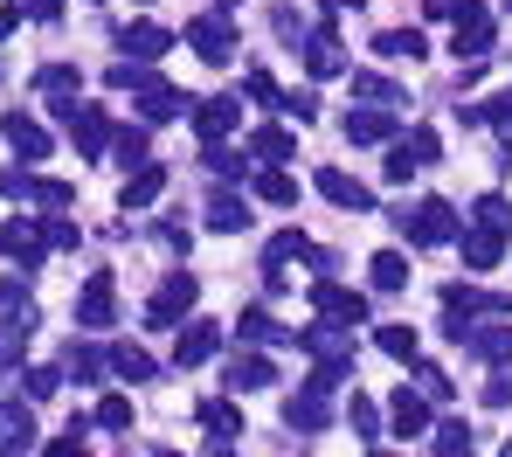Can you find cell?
Wrapping results in <instances>:
<instances>
[{"instance_id": "cell-2", "label": "cell", "mask_w": 512, "mask_h": 457, "mask_svg": "<svg viewBox=\"0 0 512 457\" xmlns=\"http://www.w3.org/2000/svg\"><path fill=\"white\" fill-rule=\"evenodd\" d=\"M457 63H478V56H492V7H478V0H464L457 7Z\"/></svg>"}, {"instance_id": "cell-38", "label": "cell", "mask_w": 512, "mask_h": 457, "mask_svg": "<svg viewBox=\"0 0 512 457\" xmlns=\"http://www.w3.org/2000/svg\"><path fill=\"white\" fill-rule=\"evenodd\" d=\"M28 14H42V21H56V0H21Z\"/></svg>"}, {"instance_id": "cell-32", "label": "cell", "mask_w": 512, "mask_h": 457, "mask_svg": "<svg viewBox=\"0 0 512 457\" xmlns=\"http://www.w3.org/2000/svg\"><path fill=\"white\" fill-rule=\"evenodd\" d=\"M416 167H423V160H416V153H409V146H395V153H388V181H409V174H416Z\"/></svg>"}, {"instance_id": "cell-3", "label": "cell", "mask_w": 512, "mask_h": 457, "mask_svg": "<svg viewBox=\"0 0 512 457\" xmlns=\"http://www.w3.org/2000/svg\"><path fill=\"white\" fill-rule=\"evenodd\" d=\"M312 305H319L333 326H360V319H367V298H360V291H346V284H333V277H319V284H312Z\"/></svg>"}, {"instance_id": "cell-30", "label": "cell", "mask_w": 512, "mask_h": 457, "mask_svg": "<svg viewBox=\"0 0 512 457\" xmlns=\"http://www.w3.org/2000/svg\"><path fill=\"white\" fill-rule=\"evenodd\" d=\"M277 111H284V118H298V125H312V118H319V97H312V91H291Z\"/></svg>"}, {"instance_id": "cell-39", "label": "cell", "mask_w": 512, "mask_h": 457, "mask_svg": "<svg viewBox=\"0 0 512 457\" xmlns=\"http://www.w3.org/2000/svg\"><path fill=\"white\" fill-rule=\"evenodd\" d=\"M49 457H84V444H56V451H49Z\"/></svg>"}, {"instance_id": "cell-36", "label": "cell", "mask_w": 512, "mask_h": 457, "mask_svg": "<svg viewBox=\"0 0 512 457\" xmlns=\"http://www.w3.org/2000/svg\"><path fill=\"white\" fill-rule=\"evenodd\" d=\"M104 423H111V430H125V423H132V402H118V395H111V402H104Z\"/></svg>"}, {"instance_id": "cell-27", "label": "cell", "mask_w": 512, "mask_h": 457, "mask_svg": "<svg viewBox=\"0 0 512 457\" xmlns=\"http://www.w3.org/2000/svg\"><path fill=\"white\" fill-rule=\"evenodd\" d=\"M381 354H395V361H416V326H381Z\"/></svg>"}, {"instance_id": "cell-22", "label": "cell", "mask_w": 512, "mask_h": 457, "mask_svg": "<svg viewBox=\"0 0 512 457\" xmlns=\"http://www.w3.org/2000/svg\"><path fill=\"white\" fill-rule=\"evenodd\" d=\"M160 181H167V174H160V167H139V174H132V181H125V208H146V201H153V194H160Z\"/></svg>"}, {"instance_id": "cell-4", "label": "cell", "mask_w": 512, "mask_h": 457, "mask_svg": "<svg viewBox=\"0 0 512 457\" xmlns=\"http://www.w3.org/2000/svg\"><path fill=\"white\" fill-rule=\"evenodd\" d=\"M187 35H194V49H201V63H229V56H236V35H229V21H222V14H208V21H194Z\"/></svg>"}, {"instance_id": "cell-17", "label": "cell", "mask_w": 512, "mask_h": 457, "mask_svg": "<svg viewBox=\"0 0 512 457\" xmlns=\"http://www.w3.org/2000/svg\"><path fill=\"white\" fill-rule=\"evenodd\" d=\"M35 444V423H28V409H0V451H28Z\"/></svg>"}, {"instance_id": "cell-37", "label": "cell", "mask_w": 512, "mask_h": 457, "mask_svg": "<svg viewBox=\"0 0 512 457\" xmlns=\"http://www.w3.org/2000/svg\"><path fill=\"white\" fill-rule=\"evenodd\" d=\"M485 395H492V402H512V367L499 374V381H492V388H485Z\"/></svg>"}, {"instance_id": "cell-18", "label": "cell", "mask_w": 512, "mask_h": 457, "mask_svg": "<svg viewBox=\"0 0 512 457\" xmlns=\"http://www.w3.org/2000/svg\"><path fill=\"white\" fill-rule=\"evenodd\" d=\"M208 222L229 236V229H250V201L243 194H215V208H208Z\"/></svg>"}, {"instance_id": "cell-12", "label": "cell", "mask_w": 512, "mask_h": 457, "mask_svg": "<svg viewBox=\"0 0 512 457\" xmlns=\"http://www.w3.org/2000/svg\"><path fill=\"white\" fill-rule=\"evenodd\" d=\"M305 63H312V77H340V70H346L340 35H333V28H319V35H312V49H305Z\"/></svg>"}, {"instance_id": "cell-1", "label": "cell", "mask_w": 512, "mask_h": 457, "mask_svg": "<svg viewBox=\"0 0 512 457\" xmlns=\"http://www.w3.org/2000/svg\"><path fill=\"white\" fill-rule=\"evenodd\" d=\"M395 229H402L409 243H450V236H464L450 201H416V208H395Z\"/></svg>"}, {"instance_id": "cell-35", "label": "cell", "mask_w": 512, "mask_h": 457, "mask_svg": "<svg viewBox=\"0 0 512 457\" xmlns=\"http://www.w3.org/2000/svg\"><path fill=\"white\" fill-rule=\"evenodd\" d=\"M423 395H436V402L450 395V374H443V367H423Z\"/></svg>"}, {"instance_id": "cell-9", "label": "cell", "mask_w": 512, "mask_h": 457, "mask_svg": "<svg viewBox=\"0 0 512 457\" xmlns=\"http://www.w3.org/2000/svg\"><path fill=\"white\" fill-rule=\"evenodd\" d=\"M374 49H381V56H388V63H423V56H429L423 28H388V35H381V42H374Z\"/></svg>"}, {"instance_id": "cell-33", "label": "cell", "mask_w": 512, "mask_h": 457, "mask_svg": "<svg viewBox=\"0 0 512 457\" xmlns=\"http://www.w3.org/2000/svg\"><path fill=\"white\" fill-rule=\"evenodd\" d=\"M402 146H409V153H416V160H423V167H429V160H436V132H409V139H402Z\"/></svg>"}, {"instance_id": "cell-34", "label": "cell", "mask_w": 512, "mask_h": 457, "mask_svg": "<svg viewBox=\"0 0 512 457\" xmlns=\"http://www.w3.org/2000/svg\"><path fill=\"white\" fill-rule=\"evenodd\" d=\"M346 416H353V430H367V437H374V423H381V416H374V402H360V395H353V409H346Z\"/></svg>"}, {"instance_id": "cell-28", "label": "cell", "mask_w": 512, "mask_h": 457, "mask_svg": "<svg viewBox=\"0 0 512 457\" xmlns=\"http://www.w3.org/2000/svg\"><path fill=\"white\" fill-rule=\"evenodd\" d=\"M256 194H263V201H277V208H291V201H298V181H291V174H263Z\"/></svg>"}, {"instance_id": "cell-15", "label": "cell", "mask_w": 512, "mask_h": 457, "mask_svg": "<svg viewBox=\"0 0 512 457\" xmlns=\"http://www.w3.org/2000/svg\"><path fill=\"white\" fill-rule=\"evenodd\" d=\"M229 388H236V395L270 388V361H263V354H236V361H229Z\"/></svg>"}, {"instance_id": "cell-23", "label": "cell", "mask_w": 512, "mask_h": 457, "mask_svg": "<svg viewBox=\"0 0 512 457\" xmlns=\"http://www.w3.org/2000/svg\"><path fill=\"white\" fill-rule=\"evenodd\" d=\"M250 153H256V160H291V132H277V125H263V132L250 139Z\"/></svg>"}, {"instance_id": "cell-31", "label": "cell", "mask_w": 512, "mask_h": 457, "mask_svg": "<svg viewBox=\"0 0 512 457\" xmlns=\"http://www.w3.org/2000/svg\"><path fill=\"white\" fill-rule=\"evenodd\" d=\"M146 160V132L132 125V132H118V167H139Z\"/></svg>"}, {"instance_id": "cell-21", "label": "cell", "mask_w": 512, "mask_h": 457, "mask_svg": "<svg viewBox=\"0 0 512 457\" xmlns=\"http://www.w3.org/2000/svg\"><path fill=\"white\" fill-rule=\"evenodd\" d=\"M236 333H243V340H298V333H284L270 312H243V319H236Z\"/></svg>"}, {"instance_id": "cell-26", "label": "cell", "mask_w": 512, "mask_h": 457, "mask_svg": "<svg viewBox=\"0 0 512 457\" xmlns=\"http://www.w3.org/2000/svg\"><path fill=\"white\" fill-rule=\"evenodd\" d=\"M436 457H471V423H443L436 430Z\"/></svg>"}, {"instance_id": "cell-42", "label": "cell", "mask_w": 512, "mask_h": 457, "mask_svg": "<svg viewBox=\"0 0 512 457\" xmlns=\"http://www.w3.org/2000/svg\"><path fill=\"white\" fill-rule=\"evenodd\" d=\"M506 7H512V0H506Z\"/></svg>"}, {"instance_id": "cell-13", "label": "cell", "mask_w": 512, "mask_h": 457, "mask_svg": "<svg viewBox=\"0 0 512 457\" xmlns=\"http://www.w3.org/2000/svg\"><path fill=\"white\" fill-rule=\"evenodd\" d=\"M388 132H395L388 111H353V118H346V139H353V146H381Z\"/></svg>"}, {"instance_id": "cell-11", "label": "cell", "mask_w": 512, "mask_h": 457, "mask_svg": "<svg viewBox=\"0 0 512 457\" xmlns=\"http://www.w3.org/2000/svg\"><path fill=\"white\" fill-rule=\"evenodd\" d=\"M118 42H125V49H132V56H139V63H160V56H167V28H153V21H139V28H125V35H118Z\"/></svg>"}, {"instance_id": "cell-29", "label": "cell", "mask_w": 512, "mask_h": 457, "mask_svg": "<svg viewBox=\"0 0 512 457\" xmlns=\"http://www.w3.org/2000/svg\"><path fill=\"white\" fill-rule=\"evenodd\" d=\"M201 416H208V430H215V437H236V430H243V416H236L229 402H208Z\"/></svg>"}, {"instance_id": "cell-19", "label": "cell", "mask_w": 512, "mask_h": 457, "mask_svg": "<svg viewBox=\"0 0 512 457\" xmlns=\"http://www.w3.org/2000/svg\"><path fill=\"white\" fill-rule=\"evenodd\" d=\"M471 222H478V229H499V236H506V229H512V201H506V194H485V201L471 208Z\"/></svg>"}, {"instance_id": "cell-16", "label": "cell", "mask_w": 512, "mask_h": 457, "mask_svg": "<svg viewBox=\"0 0 512 457\" xmlns=\"http://www.w3.org/2000/svg\"><path fill=\"white\" fill-rule=\"evenodd\" d=\"M194 125H201L208 139H222V132L236 125V97H201V111H194Z\"/></svg>"}, {"instance_id": "cell-5", "label": "cell", "mask_w": 512, "mask_h": 457, "mask_svg": "<svg viewBox=\"0 0 512 457\" xmlns=\"http://www.w3.org/2000/svg\"><path fill=\"white\" fill-rule=\"evenodd\" d=\"M326 416H333V409H326V388H319V381L284 402V423H291V430H326Z\"/></svg>"}, {"instance_id": "cell-41", "label": "cell", "mask_w": 512, "mask_h": 457, "mask_svg": "<svg viewBox=\"0 0 512 457\" xmlns=\"http://www.w3.org/2000/svg\"><path fill=\"white\" fill-rule=\"evenodd\" d=\"M506 457H512V444H506Z\"/></svg>"}, {"instance_id": "cell-6", "label": "cell", "mask_w": 512, "mask_h": 457, "mask_svg": "<svg viewBox=\"0 0 512 457\" xmlns=\"http://www.w3.org/2000/svg\"><path fill=\"white\" fill-rule=\"evenodd\" d=\"M457 347L478 354V361H512V326H471Z\"/></svg>"}, {"instance_id": "cell-40", "label": "cell", "mask_w": 512, "mask_h": 457, "mask_svg": "<svg viewBox=\"0 0 512 457\" xmlns=\"http://www.w3.org/2000/svg\"><path fill=\"white\" fill-rule=\"evenodd\" d=\"M326 7H360V0H326Z\"/></svg>"}, {"instance_id": "cell-24", "label": "cell", "mask_w": 512, "mask_h": 457, "mask_svg": "<svg viewBox=\"0 0 512 457\" xmlns=\"http://www.w3.org/2000/svg\"><path fill=\"white\" fill-rule=\"evenodd\" d=\"M208 354H215V326H194V333H180V367L208 361Z\"/></svg>"}, {"instance_id": "cell-8", "label": "cell", "mask_w": 512, "mask_h": 457, "mask_svg": "<svg viewBox=\"0 0 512 457\" xmlns=\"http://www.w3.org/2000/svg\"><path fill=\"white\" fill-rule=\"evenodd\" d=\"M499 257H506V236L499 229H464V264L471 271H492Z\"/></svg>"}, {"instance_id": "cell-10", "label": "cell", "mask_w": 512, "mask_h": 457, "mask_svg": "<svg viewBox=\"0 0 512 457\" xmlns=\"http://www.w3.org/2000/svg\"><path fill=\"white\" fill-rule=\"evenodd\" d=\"M388 423H395V437H423V423H429V402L402 388V395L388 402Z\"/></svg>"}, {"instance_id": "cell-14", "label": "cell", "mask_w": 512, "mask_h": 457, "mask_svg": "<svg viewBox=\"0 0 512 457\" xmlns=\"http://www.w3.org/2000/svg\"><path fill=\"white\" fill-rule=\"evenodd\" d=\"M7 139H14V153H28V160L49 153V132H42L35 118H21V111H7Z\"/></svg>"}, {"instance_id": "cell-25", "label": "cell", "mask_w": 512, "mask_h": 457, "mask_svg": "<svg viewBox=\"0 0 512 457\" xmlns=\"http://www.w3.org/2000/svg\"><path fill=\"white\" fill-rule=\"evenodd\" d=\"M180 305H194V277H167V291H160V305H153V319H167Z\"/></svg>"}, {"instance_id": "cell-7", "label": "cell", "mask_w": 512, "mask_h": 457, "mask_svg": "<svg viewBox=\"0 0 512 457\" xmlns=\"http://www.w3.org/2000/svg\"><path fill=\"white\" fill-rule=\"evenodd\" d=\"M319 194H326L333 208H374V194L353 181V174H340V167H326V174H319Z\"/></svg>"}, {"instance_id": "cell-20", "label": "cell", "mask_w": 512, "mask_h": 457, "mask_svg": "<svg viewBox=\"0 0 512 457\" xmlns=\"http://www.w3.org/2000/svg\"><path fill=\"white\" fill-rule=\"evenodd\" d=\"M367 271H374V291H402V284H409V264H402L395 250H381V257H374Z\"/></svg>"}]
</instances>
